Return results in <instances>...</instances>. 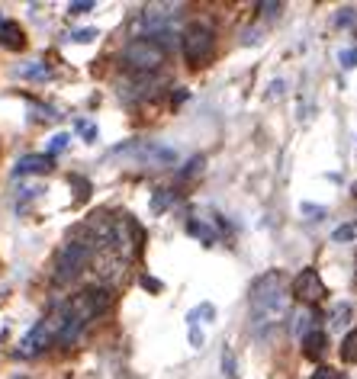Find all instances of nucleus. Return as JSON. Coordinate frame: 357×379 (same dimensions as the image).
Masks as SVG:
<instances>
[{
    "label": "nucleus",
    "instance_id": "1",
    "mask_svg": "<svg viewBox=\"0 0 357 379\" xmlns=\"http://www.w3.org/2000/svg\"><path fill=\"white\" fill-rule=\"evenodd\" d=\"M248 302H251V322L264 331H271L287 322V315H290V283L280 270H267L264 277L251 283Z\"/></svg>",
    "mask_w": 357,
    "mask_h": 379
},
{
    "label": "nucleus",
    "instance_id": "2",
    "mask_svg": "<svg viewBox=\"0 0 357 379\" xmlns=\"http://www.w3.org/2000/svg\"><path fill=\"white\" fill-rule=\"evenodd\" d=\"M65 312H68V305L61 302L58 309H52L42 322H36V328H32V331L19 341L17 357H26V360H29V357H39L46 347H52L55 338H58V331H61V324H65Z\"/></svg>",
    "mask_w": 357,
    "mask_h": 379
},
{
    "label": "nucleus",
    "instance_id": "3",
    "mask_svg": "<svg viewBox=\"0 0 357 379\" xmlns=\"http://www.w3.org/2000/svg\"><path fill=\"white\" fill-rule=\"evenodd\" d=\"M164 58H168V52H161V46H155L148 36H142V39H132L129 46L122 48L119 61L129 71H135V75H158Z\"/></svg>",
    "mask_w": 357,
    "mask_h": 379
},
{
    "label": "nucleus",
    "instance_id": "4",
    "mask_svg": "<svg viewBox=\"0 0 357 379\" xmlns=\"http://www.w3.org/2000/svg\"><path fill=\"white\" fill-rule=\"evenodd\" d=\"M90 254H94V241L90 238H68L55 257V283H71L87 267Z\"/></svg>",
    "mask_w": 357,
    "mask_h": 379
},
{
    "label": "nucleus",
    "instance_id": "5",
    "mask_svg": "<svg viewBox=\"0 0 357 379\" xmlns=\"http://www.w3.org/2000/svg\"><path fill=\"white\" fill-rule=\"evenodd\" d=\"M180 48H184V58L190 65H206L213 58V48H216V32L209 23H190L180 36Z\"/></svg>",
    "mask_w": 357,
    "mask_h": 379
},
{
    "label": "nucleus",
    "instance_id": "6",
    "mask_svg": "<svg viewBox=\"0 0 357 379\" xmlns=\"http://www.w3.org/2000/svg\"><path fill=\"white\" fill-rule=\"evenodd\" d=\"M290 289H293V296L300 299V302H306V305H312V302H319V299L329 296V289H325V283H322V277H319V270L316 267H302L300 273L293 277Z\"/></svg>",
    "mask_w": 357,
    "mask_h": 379
},
{
    "label": "nucleus",
    "instance_id": "7",
    "mask_svg": "<svg viewBox=\"0 0 357 379\" xmlns=\"http://www.w3.org/2000/svg\"><path fill=\"white\" fill-rule=\"evenodd\" d=\"M177 10H180V3H148L145 13H142V26L148 29V36L164 32L171 19L177 17Z\"/></svg>",
    "mask_w": 357,
    "mask_h": 379
},
{
    "label": "nucleus",
    "instance_id": "8",
    "mask_svg": "<svg viewBox=\"0 0 357 379\" xmlns=\"http://www.w3.org/2000/svg\"><path fill=\"white\" fill-rule=\"evenodd\" d=\"M132 157H139L142 164L148 167H168L177 161V151L168 148V145H155V142H142V145H132Z\"/></svg>",
    "mask_w": 357,
    "mask_h": 379
},
{
    "label": "nucleus",
    "instance_id": "9",
    "mask_svg": "<svg viewBox=\"0 0 357 379\" xmlns=\"http://www.w3.org/2000/svg\"><path fill=\"white\" fill-rule=\"evenodd\" d=\"M55 167V157L48 155H23L17 161V167H13V174L17 177H26V174H48Z\"/></svg>",
    "mask_w": 357,
    "mask_h": 379
},
{
    "label": "nucleus",
    "instance_id": "10",
    "mask_svg": "<svg viewBox=\"0 0 357 379\" xmlns=\"http://www.w3.org/2000/svg\"><path fill=\"white\" fill-rule=\"evenodd\" d=\"M0 46L7 52H23L26 48V32H23V26L17 19H3L0 23Z\"/></svg>",
    "mask_w": 357,
    "mask_h": 379
},
{
    "label": "nucleus",
    "instance_id": "11",
    "mask_svg": "<svg viewBox=\"0 0 357 379\" xmlns=\"http://www.w3.org/2000/svg\"><path fill=\"white\" fill-rule=\"evenodd\" d=\"M151 87H158V75H135L129 77V81H122V97H135V100H142V97H151Z\"/></svg>",
    "mask_w": 357,
    "mask_h": 379
},
{
    "label": "nucleus",
    "instance_id": "12",
    "mask_svg": "<svg viewBox=\"0 0 357 379\" xmlns=\"http://www.w3.org/2000/svg\"><path fill=\"white\" fill-rule=\"evenodd\" d=\"M325 347H329V338H325V331L312 328L309 334H302V353H306L309 360H319L322 353H325Z\"/></svg>",
    "mask_w": 357,
    "mask_h": 379
},
{
    "label": "nucleus",
    "instance_id": "13",
    "mask_svg": "<svg viewBox=\"0 0 357 379\" xmlns=\"http://www.w3.org/2000/svg\"><path fill=\"white\" fill-rule=\"evenodd\" d=\"M341 360L357 363V328H351V331L341 338Z\"/></svg>",
    "mask_w": 357,
    "mask_h": 379
},
{
    "label": "nucleus",
    "instance_id": "14",
    "mask_svg": "<svg viewBox=\"0 0 357 379\" xmlns=\"http://www.w3.org/2000/svg\"><path fill=\"white\" fill-rule=\"evenodd\" d=\"M222 373H226V379H238V363H235V351H232V344L222 347Z\"/></svg>",
    "mask_w": 357,
    "mask_h": 379
},
{
    "label": "nucleus",
    "instance_id": "15",
    "mask_svg": "<svg viewBox=\"0 0 357 379\" xmlns=\"http://www.w3.org/2000/svg\"><path fill=\"white\" fill-rule=\"evenodd\" d=\"M187 328H190V344H193V347H203V331H200V315H197V309L187 315Z\"/></svg>",
    "mask_w": 357,
    "mask_h": 379
},
{
    "label": "nucleus",
    "instance_id": "16",
    "mask_svg": "<svg viewBox=\"0 0 357 379\" xmlns=\"http://www.w3.org/2000/svg\"><path fill=\"white\" fill-rule=\"evenodd\" d=\"M312 328H316V322H312V309H302V312L296 315V322H293V331H296V334H309Z\"/></svg>",
    "mask_w": 357,
    "mask_h": 379
},
{
    "label": "nucleus",
    "instance_id": "17",
    "mask_svg": "<svg viewBox=\"0 0 357 379\" xmlns=\"http://www.w3.org/2000/svg\"><path fill=\"white\" fill-rule=\"evenodd\" d=\"M171 200H174V193L171 190H155V200H151V213H164L171 206Z\"/></svg>",
    "mask_w": 357,
    "mask_h": 379
},
{
    "label": "nucleus",
    "instance_id": "18",
    "mask_svg": "<svg viewBox=\"0 0 357 379\" xmlns=\"http://www.w3.org/2000/svg\"><path fill=\"white\" fill-rule=\"evenodd\" d=\"M354 238H357V225H341V229L331 231V241H338V244H348Z\"/></svg>",
    "mask_w": 357,
    "mask_h": 379
},
{
    "label": "nucleus",
    "instance_id": "19",
    "mask_svg": "<svg viewBox=\"0 0 357 379\" xmlns=\"http://www.w3.org/2000/svg\"><path fill=\"white\" fill-rule=\"evenodd\" d=\"M68 142H71V135L68 132H58L55 139L48 142V157H55V155H61V151L68 148Z\"/></svg>",
    "mask_w": 357,
    "mask_h": 379
},
{
    "label": "nucleus",
    "instance_id": "20",
    "mask_svg": "<svg viewBox=\"0 0 357 379\" xmlns=\"http://www.w3.org/2000/svg\"><path fill=\"white\" fill-rule=\"evenodd\" d=\"M258 10H261L267 19H277V17H280V10H283V3H277V0H267V3H258Z\"/></svg>",
    "mask_w": 357,
    "mask_h": 379
},
{
    "label": "nucleus",
    "instance_id": "21",
    "mask_svg": "<svg viewBox=\"0 0 357 379\" xmlns=\"http://www.w3.org/2000/svg\"><path fill=\"white\" fill-rule=\"evenodd\" d=\"M203 164H206V157H203V155H197V157H193V161H190L187 167H184V174H180V177H197L200 171H203Z\"/></svg>",
    "mask_w": 357,
    "mask_h": 379
},
{
    "label": "nucleus",
    "instance_id": "22",
    "mask_svg": "<svg viewBox=\"0 0 357 379\" xmlns=\"http://www.w3.org/2000/svg\"><path fill=\"white\" fill-rule=\"evenodd\" d=\"M354 17H357V10L354 7H345V10H338L335 23H338V26H351V23H354Z\"/></svg>",
    "mask_w": 357,
    "mask_h": 379
},
{
    "label": "nucleus",
    "instance_id": "23",
    "mask_svg": "<svg viewBox=\"0 0 357 379\" xmlns=\"http://www.w3.org/2000/svg\"><path fill=\"white\" fill-rule=\"evenodd\" d=\"M312 379H341V373L335 370V367H316Z\"/></svg>",
    "mask_w": 357,
    "mask_h": 379
},
{
    "label": "nucleus",
    "instance_id": "24",
    "mask_svg": "<svg viewBox=\"0 0 357 379\" xmlns=\"http://www.w3.org/2000/svg\"><path fill=\"white\" fill-rule=\"evenodd\" d=\"M97 39V29H77L71 32V42H94Z\"/></svg>",
    "mask_w": 357,
    "mask_h": 379
},
{
    "label": "nucleus",
    "instance_id": "25",
    "mask_svg": "<svg viewBox=\"0 0 357 379\" xmlns=\"http://www.w3.org/2000/svg\"><path fill=\"white\" fill-rule=\"evenodd\" d=\"M23 75L26 77H48V71L39 65V61H29V68H23Z\"/></svg>",
    "mask_w": 357,
    "mask_h": 379
},
{
    "label": "nucleus",
    "instance_id": "26",
    "mask_svg": "<svg viewBox=\"0 0 357 379\" xmlns=\"http://www.w3.org/2000/svg\"><path fill=\"white\" fill-rule=\"evenodd\" d=\"M90 10H94V0H84V3H71L68 13H71V17H81V13H90Z\"/></svg>",
    "mask_w": 357,
    "mask_h": 379
},
{
    "label": "nucleus",
    "instance_id": "27",
    "mask_svg": "<svg viewBox=\"0 0 357 379\" xmlns=\"http://www.w3.org/2000/svg\"><path fill=\"white\" fill-rule=\"evenodd\" d=\"M338 61H341V68H354V65H357V48H348V52H341Z\"/></svg>",
    "mask_w": 357,
    "mask_h": 379
},
{
    "label": "nucleus",
    "instance_id": "28",
    "mask_svg": "<svg viewBox=\"0 0 357 379\" xmlns=\"http://www.w3.org/2000/svg\"><path fill=\"white\" fill-rule=\"evenodd\" d=\"M300 209L302 215H325V206H316V203H302Z\"/></svg>",
    "mask_w": 357,
    "mask_h": 379
},
{
    "label": "nucleus",
    "instance_id": "29",
    "mask_svg": "<svg viewBox=\"0 0 357 379\" xmlns=\"http://www.w3.org/2000/svg\"><path fill=\"white\" fill-rule=\"evenodd\" d=\"M142 286L151 289V293H161V283L158 280H151V277H142Z\"/></svg>",
    "mask_w": 357,
    "mask_h": 379
},
{
    "label": "nucleus",
    "instance_id": "30",
    "mask_svg": "<svg viewBox=\"0 0 357 379\" xmlns=\"http://www.w3.org/2000/svg\"><path fill=\"white\" fill-rule=\"evenodd\" d=\"M280 90H283V81H273L271 84V97H280Z\"/></svg>",
    "mask_w": 357,
    "mask_h": 379
},
{
    "label": "nucleus",
    "instance_id": "31",
    "mask_svg": "<svg viewBox=\"0 0 357 379\" xmlns=\"http://www.w3.org/2000/svg\"><path fill=\"white\" fill-rule=\"evenodd\" d=\"M184 100H187V90H177V93H174V106H180Z\"/></svg>",
    "mask_w": 357,
    "mask_h": 379
}]
</instances>
